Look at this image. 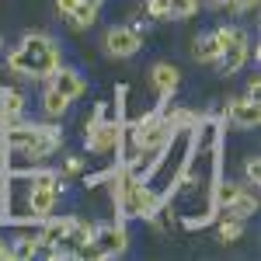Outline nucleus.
<instances>
[{
    "mask_svg": "<svg viewBox=\"0 0 261 261\" xmlns=\"http://www.w3.org/2000/svg\"><path fill=\"white\" fill-rule=\"evenodd\" d=\"M4 171L7 174H32L35 167L49 164V157H56L63 150V125L60 122H32L18 119L4 129Z\"/></svg>",
    "mask_w": 261,
    "mask_h": 261,
    "instance_id": "nucleus-1",
    "label": "nucleus"
},
{
    "mask_svg": "<svg viewBox=\"0 0 261 261\" xmlns=\"http://www.w3.org/2000/svg\"><path fill=\"white\" fill-rule=\"evenodd\" d=\"M108 192H112V205H115V216L125 223H153L161 213L164 199L146 185L143 178L129 174L122 164L112 167V178H108Z\"/></svg>",
    "mask_w": 261,
    "mask_h": 261,
    "instance_id": "nucleus-2",
    "label": "nucleus"
},
{
    "mask_svg": "<svg viewBox=\"0 0 261 261\" xmlns=\"http://www.w3.org/2000/svg\"><path fill=\"white\" fill-rule=\"evenodd\" d=\"M60 66H63V49L45 32L21 35V42L7 53V70L24 77V81H49Z\"/></svg>",
    "mask_w": 261,
    "mask_h": 261,
    "instance_id": "nucleus-3",
    "label": "nucleus"
},
{
    "mask_svg": "<svg viewBox=\"0 0 261 261\" xmlns=\"http://www.w3.org/2000/svg\"><path fill=\"white\" fill-rule=\"evenodd\" d=\"M188 150H192V125H185V129H174L171 133V140L164 143L161 157L153 164V171L146 174V185L157 192V195H167V188L181 178V171H185V164H188Z\"/></svg>",
    "mask_w": 261,
    "mask_h": 261,
    "instance_id": "nucleus-4",
    "label": "nucleus"
},
{
    "mask_svg": "<svg viewBox=\"0 0 261 261\" xmlns=\"http://www.w3.org/2000/svg\"><path fill=\"white\" fill-rule=\"evenodd\" d=\"M129 223L125 220H108V223H94V241L81 251V258H122L129 251Z\"/></svg>",
    "mask_w": 261,
    "mask_h": 261,
    "instance_id": "nucleus-5",
    "label": "nucleus"
},
{
    "mask_svg": "<svg viewBox=\"0 0 261 261\" xmlns=\"http://www.w3.org/2000/svg\"><path fill=\"white\" fill-rule=\"evenodd\" d=\"M84 150L91 157H108V161L119 164L122 153V122L115 119H94L84 125Z\"/></svg>",
    "mask_w": 261,
    "mask_h": 261,
    "instance_id": "nucleus-6",
    "label": "nucleus"
},
{
    "mask_svg": "<svg viewBox=\"0 0 261 261\" xmlns=\"http://www.w3.org/2000/svg\"><path fill=\"white\" fill-rule=\"evenodd\" d=\"M101 49H105L112 60H133V56L143 49V35H136L133 24H115V28L105 32Z\"/></svg>",
    "mask_w": 261,
    "mask_h": 261,
    "instance_id": "nucleus-7",
    "label": "nucleus"
},
{
    "mask_svg": "<svg viewBox=\"0 0 261 261\" xmlns=\"http://www.w3.org/2000/svg\"><path fill=\"white\" fill-rule=\"evenodd\" d=\"M223 122L237 133H254L261 125V105L254 98H230L226 101V112H223Z\"/></svg>",
    "mask_w": 261,
    "mask_h": 261,
    "instance_id": "nucleus-8",
    "label": "nucleus"
},
{
    "mask_svg": "<svg viewBox=\"0 0 261 261\" xmlns=\"http://www.w3.org/2000/svg\"><path fill=\"white\" fill-rule=\"evenodd\" d=\"M247 60H251V35L241 28L233 39L223 45L220 60H216V66H220V77H237L244 66H247Z\"/></svg>",
    "mask_w": 261,
    "mask_h": 261,
    "instance_id": "nucleus-9",
    "label": "nucleus"
},
{
    "mask_svg": "<svg viewBox=\"0 0 261 261\" xmlns=\"http://www.w3.org/2000/svg\"><path fill=\"white\" fill-rule=\"evenodd\" d=\"M150 87H153V94H157V105H171L174 101V94H178V87H181V70L174 66V63H153L150 66Z\"/></svg>",
    "mask_w": 261,
    "mask_h": 261,
    "instance_id": "nucleus-10",
    "label": "nucleus"
},
{
    "mask_svg": "<svg viewBox=\"0 0 261 261\" xmlns=\"http://www.w3.org/2000/svg\"><path fill=\"white\" fill-rule=\"evenodd\" d=\"M45 84H49V87H53L60 98H66L70 105H77V101L84 98V91H87V81H84V73L77 70V66H66V63H63V66H60V70H56V73H53V77H49Z\"/></svg>",
    "mask_w": 261,
    "mask_h": 261,
    "instance_id": "nucleus-11",
    "label": "nucleus"
},
{
    "mask_svg": "<svg viewBox=\"0 0 261 261\" xmlns=\"http://www.w3.org/2000/svg\"><path fill=\"white\" fill-rule=\"evenodd\" d=\"M91 241H94V223H91V220H81V216H73V220H70V226H66L63 247H66L73 258H81V251H84Z\"/></svg>",
    "mask_w": 261,
    "mask_h": 261,
    "instance_id": "nucleus-12",
    "label": "nucleus"
},
{
    "mask_svg": "<svg viewBox=\"0 0 261 261\" xmlns=\"http://www.w3.org/2000/svg\"><path fill=\"white\" fill-rule=\"evenodd\" d=\"M24 91H18V87H4L0 91V129H7L11 122L24 119Z\"/></svg>",
    "mask_w": 261,
    "mask_h": 261,
    "instance_id": "nucleus-13",
    "label": "nucleus"
},
{
    "mask_svg": "<svg viewBox=\"0 0 261 261\" xmlns=\"http://www.w3.org/2000/svg\"><path fill=\"white\" fill-rule=\"evenodd\" d=\"M73 105L66 98H60L49 84L42 87V94H39V112H42V119H49V122H60V119H66V112H70Z\"/></svg>",
    "mask_w": 261,
    "mask_h": 261,
    "instance_id": "nucleus-14",
    "label": "nucleus"
},
{
    "mask_svg": "<svg viewBox=\"0 0 261 261\" xmlns=\"http://www.w3.org/2000/svg\"><path fill=\"white\" fill-rule=\"evenodd\" d=\"M254 213H258V188H251V185H247L241 195H237V199H233L230 205H226V209H223L220 216H237V220L247 223L251 216H254Z\"/></svg>",
    "mask_w": 261,
    "mask_h": 261,
    "instance_id": "nucleus-15",
    "label": "nucleus"
},
{
    "mask_svg": "<svg viewBox=\"0 0 261 261\" xmlns=\"http://www.w3.org/2000/svg\"><path fill=\"white\" fill-rule=\"evenodd\" d=\"M192 60L202 63V66H213V63L220 60V42H216V35H213V32L195 35V42H192Z\"/></svg>",
    "mask_w": 261,
    "mask_h": 261,
    "instance_id": "nucleus-16",
    "label": "nucleus"
},
{
    "mask_svg": "<svg viewBox=\"0 0 261 261\" xmlns=\"http://www.w3.org/2000/svg\"><path fill=\"white\" fill-rule=\"evenodd\" d=\"M216 241L220 244H237L244 241V220H237V216H216Z\"/></svg>",
    "mask_w": 261,
    "mask_h": 261,
    "instance_id": "nucleus-17",
    "label": "nucleus"
},
{
    "mask_svg": "<svg viewBox=\"0 0 261 261\" xmlns=\"http://www.w3.org/2000/svg\"><path fill=\"white\" fill-rule=\"evenodd\" d=\"M98 14H101V7H94V4H87V0H81L77 7H73V14H70V24L77 28V32H84V28H91L94 21H98Z\"/></svg>",
    "mask_w": 261,
    "mask_h": 261,
    "instance_id": "nucleus-18",
    "label": "nucleus"
},
{
    "mask_svg": "<svg viewBox=\"0 0 261 261\" xmlns=\"http://www.w3.org/2000/svg\"><path fill=\"white\" fill-rule=\"evenodd\" d=\"M171 4V21H188L199 14V0H167Z\"/></svg>",
    "mask_w": 261,
    "mask_h": 261,
    "instance_id": "nucleus-19",
    "label": "nucleus"
},
{
    "mask_svg": "<svg viewBox=\"0 0 261 261\" xmlns=\"http://www.w3.org/2000/svg\"><path fill=\"white\" fill-rule=\"evenodd\" d=\"M146 4V18L150 21H171V4L167 0H143Z\"/></svg>",
    "mask_w": 261,
    "mask_h": 261,
    "instance_id": "nucleus-20",
    "label": "nucleus"
},
{
    "mask_svg": "<svg viewBox=\"0 0 261 261\" xmlns=\"http://www.w3.org/2000/svg\"><path fill=\"white\" fill-rule=\"evenodd\" d=\"M87 171V161L84 157H77V153H66V161H63V178H77V174H84Z\"/></svg>",
    "mask_w": 261,
    "mask_h": 261,
    "instance_id": "nucleus-21",
    "label": "nucleus"
},
{
    "mask_svg": "<svg viewBox=\"0 0 261 261\" xmlns=\"http://www.w3.org/2000/svg\"><path fill=\"white\" fill-rule=\"evenodd\" d=\"M244 185H251V188H258V185H261V164H258V157H247V161H244Z\"/></svg>",
    "mask_w": 261,
    "mask_h": 261,
    "instance_id": "nucleus-22",
    "label": "nucleus"
},
{
    "mask_svg": "<svg viewBox=\"0 0 261 261\" xmlns=\"http://www.w3.org/2000/svg\"><path fill=\"white\" fill-rule=\"evenodd\" d=\"M226 7H230L237 18H247V14H254V11H258V0H230Z\"/></svg>",
    "mask_w": 261,
    "mask_h": 261,
    "instance_id": "nucleus-23",
    "label": "nucleus"
},
{
    "mask_svg": "<svg viewBox=\"0 0 261 261\" xmlns=\"http://www.w3.org/2000/svg\"><path fill=\"white\" fill-rule=\"evenodd\" d=\"M7 220V171H0V226Z\"/></svg>",
    "mask_w": 261,
    "mask_h": 261,
    "instance_id": "nucleus-24",
    "label": "nucleus"
},
{
    "mask_svg": "<svg viewBox=\"0 0 261 261\" xmlns=\"http://www.w3.org/2000/svg\"><path fill=\"white\" fill-rule=\"evenodd\" d=\"M77 4H81V0H56V11H60V18H70Z\"/></svg>",
    "mask_w": 261,
    "mask_h": 261,
    "instance_id": "nucleus-25",
    "label": "nucleus"
},
{
    "mask_svg": "<svg viewBox=\"0 0 261 261\" xmlns=\"http://www.w3.org/2000/svg\"><path fill=\"white\" fill-rule=\"evenodd\" d=\"M258 91H261L258 77H251V81H247V91H244V98H254V101H258Z\"/></svg>",
    "mask_w": 261,
    "mask_h": 261,
    "instance_id": "nucleus-26",
    "label": "nucleus"
},
{
    "mask_svg": "<svg viewBox=\"0 0 261 261\" xmlns=\"http://www.w3.org/2000/svg\"><path fill=\"white\" fill-rule=\"evenodd\" d=\"M150 24H153V21H150V18H143V21H136L133 28H136V35H146V32H150Z\"/></svg>",
    "mask_w": 261,
    "mask_h": 261,
    "instance_id": "nucleus-27",
    "label": "nucleus"
},
{
    "mask_svg": "<svg viewBox=\"0 0 261 261\" xmlns=\"http://www.w3.org/2000/svg\"><path fill=\"white\" fill-rule=\"evenodd\" d=\"M0 261H11V241L0 237Z\"/></svg>",
    "mask_w": 261,
    "mask_h": 261,
    "instance_id": "nucleus-28",
    "label": "nucleus"
},
{
    "mask_svg": "<svg viewBox=\"0 0 261 261\" xmlns=\"http://www.w3.org/2000/svg\"><path fill=\"white\" fill-rule=\"evenodd\" d=\"M205 4H209V7H226L230 0H205Z\"/></svg>",
    "mask_w": 261,
    "mask_h": 261,
    "instance_id": "nucleus-29",
    "label": "nucleus"
},
{
    "mask_svg": "<svg viewBox=\"0 0 261 261\" xmlns=\"http://www.w3.org/2000/svg\"><path fill=\"white\" fill-rule=\"evenodd\" d=\"M87 4H94V7H101V4H105V0H87Z\"/></svg>",
    "mask_w": 261,
    "mask_h": 261,
    "instance_id": "nucleus-30",
    "label": "nucleus"
},
{
    "mask_svg": "<svg viewBox=\"0 0 261 261\" xmlns=\"http://www.w3.org/2000/svg\"><path fill=\"white\" fill-rule=\"evenodd\" d=\"M0 53H4V39H0Z\"/></svg>",
    "mask_w": 261,
    "mask_h": 261,
    "instance_id": "nucleus-31",
    "label": "nucleus"
}]
</instances>
